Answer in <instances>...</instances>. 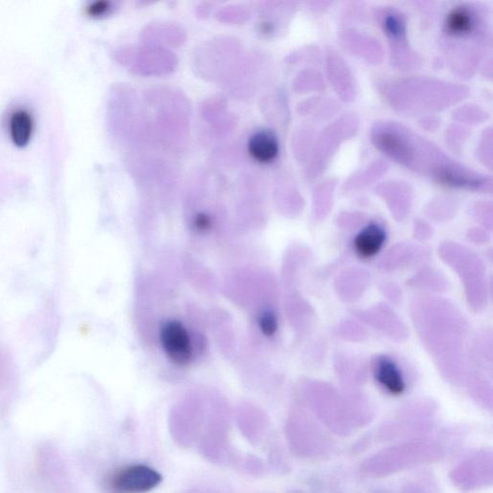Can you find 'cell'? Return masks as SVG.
I'll return each instance as SVG.
<instances>
[{
  "label": "cell",
  "instance_id": "cell-6",
  "mask_svg": "<svg viewBox=\"0 0 493 493\" xmlns=\"http://www.w3.org/2000/svg\"><path fill=\"white\" fill-rule=\"evenodd\" d=\"M8 127L14 145L18 148H25L29 144L34 133V117L27 108H17L10 115Z\"/></svg>",
  "mask_w": 493,
  "mask_h": 493
},
{
  "label": "cell",
  "instance_id": "cell-1",
  "mask_svg": "<svg viewBox=\"0 0 493 493\" xmlns=\"http://www.w3.org/2000/svg\"><path fill=\"white\" fill-rule=\"evenodd\" d=\"M162 480L155 469L144 464H132L116 471L109 480L114 493H146L155 489Z\"/></svg>",
  "mask_w": 493,
  "mask_h": 493
},
{
  "label": "cell",
  "instance_id": "cell-10",
  "mask_svg": "<svg viewBox=\"0 0 493 493\" xmlns=\"http://www.w3.org/2000/svg\"><path fill=\"white\" fill-rule=\"evenodd\" d=\"M193 225L197 230L207 231L211 228L212 220L210 216L204 212L197 213L193 220Z\"/></svg>",
  "mask_w": 493,
  "mask_h": 493
},
{
  "label": "cell",
  "instance_id": "cell-7",
  "mask_svg": "<svg viewBox=\"0 0 493 493\" xmlns=\"http://www.w3.org/2000/svg\"><path fill=\"white\" fill-rule=\"evenodd\" d=\"M445 25L449 34L459 37L469 34L473 30L474 20L468 10L457 8L447 17Z\"/></svg>",
  "mask_w": 493,
  "mask_h": 493
},
{
  "label": "cell",
  "instance_id": "cell-12",
  "mask_svg": "<svg viewBox=\"0 0 493 493\" xmlns=\"http://www.w3.org/2000/svg\"><path fill=\"white\" fill-rule=\"evenodd\" d=\"M8 370H9V366H8L6 358L4 354L0 353V381H4L6 377Z\"/></svg>",
  "mask_w": 493,
  "mask_h": 493
},
{
  "label": "cell",
  "instance_id": "cell-8",
  "mask_svg": "<svg viewBox=\"0 0 493 493\" xmlns=\"http://www.w3.org/2000/svg\"><path fill=\"white\" fill-rule=\"evenodd\" d=\"M258 326L264 335L271 338V336L276 335L277 328H279L277 315L271 310L262 312L259 316Z\"/></svg>",
  "mask_w": 493,
  "mask_h": 493
},
{
  "label": "cell",
  "instance_id": "cell-3",
  "mask_svg": "<svg viewBox=\"0 0 493 493\" xmlns=\"http://www.w3.org/2000/svg\"><path fill=\"white\" fill-rule=\"evenodd\" d=\"M248 153L259 164L273 163L279 153V144L273 131L261 130L251 134L248 141Z\"/></svg>",
  "mask_w": 493,
  "mask_h": 493
},
{
  "label": "cell",
  "instance_id": "cell-2",
  "mask_svg": "<svg viewBox=\"0 0 493 493\" xmlns=\"http://www.w3.org/2000/svg\"><path fill=\"white\" fill-rule=\"evenodd\" d=\"M162 347L168 358L177 366H187L193 358V345L188 331L177 320L168 321L160 331Z\"/></svg>",
  "mask_w": 493,
  "mask_h": 493
},
{
  "label": "cell",
  "instance_id": "cell-11",
  "mask_svg": "<svg viewBox=\"0 0 493 493\" xmlns=\"http://www.w3.org/2000/svg\"><path fill=\"white\" fill-rule=\"evenodd\" d=\"M387 27L389 29V32L391 33L393 35H397L400 33V25L396 19L394 18H389L387 20Z\"/></svg>",
  "mask_w": 493,
  "mask_h": 493
},
{
  "label": "cell",
  "instance_id": "cell-9",
  "mask_svg": "<svg viewBox=\"0 0 493 493\" xmlns=\"http://www.w3.org/2000/svg\"><path fill=\"white\" fill-rule=\"evenodd\" d=\"M113 4L106 0H97L86 7V14L91 18H102L112 11Z\"/></svg>",
  "mask_w": 493,
  "mask_h": 493
},
{
  "label": "cell",
  "instance_id": "cell-4",
  "mask_svg": "<svg viewBox=\"0 0 493 493\" xmlns=\"http://www.w3.org/2000/svg\"><path fill=\"white\" fill-rule=\"evenodd\" d=\"M374 370L376 381L387 392L394 396L404 393L405 390L404 375L394 359L387 358V356H382V358L377 359Z\"/></svg>",
  "mask_w": 493,
  "mask_h": 493
},
{
  "label": "cell",
  "instance_id": "cell-5",
  "mask_svg": "<svg viewBox=\"0 0 493 493\" xmlns=\"http://www.w3.org/2000/svg\"><path fill=\"white\" fill-rule=\"evenodd\" d=\"M385 241L387 232L384 228L377 223H369L354 238V251L361 258H374L384 248Z\"/></svg>",
  "mask_w": 493,
  "mask_h": 493
}]
</instances>
